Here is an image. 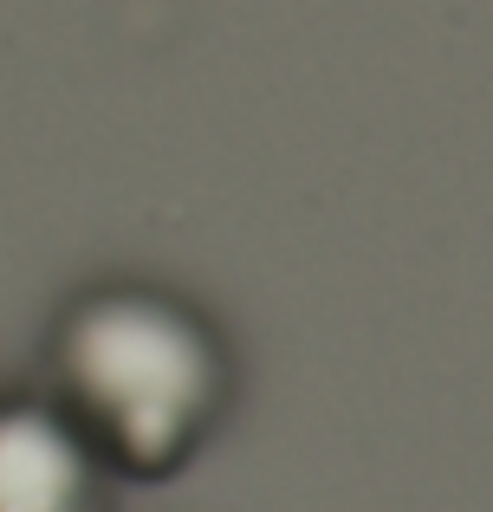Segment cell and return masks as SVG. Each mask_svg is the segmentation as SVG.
Masks as SVG:
<instances>
[{
    "mask_svg": "<svg viewBox=\"0 0 493 512\" xmlns=\"http://www.w3.org/2000/svg\"><path fill=\"white\" fill-rule=\"evenodd\" d=\"M46 396L91 435L117 480H169L208 448L234 402L215 318L163 286H91L46 344Z\"/></svg>",
    "mask_w": 493,
    "mask_h": 512,
    "instance_id": "1",
    "label": "cell"
},
{
    "mask_svg": "<svg viewBox=\"0 0 493 512\" xmlns=\"http://www.w3.org/2000/svg\"><path fill=\"white\" fill-rule=\"evenodd\" d=\"M0 512H117V474L52 396H0Z\"/></svg>",
    "mask_w": 493,
    "mask_h": 512,
    "instance_id": "2",
    "label": "cell"
}]
</instances>
